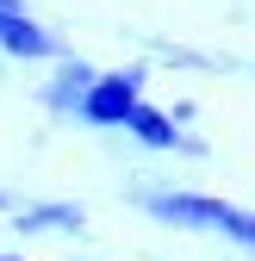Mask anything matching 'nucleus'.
Here are the masks:
<instances>
[{
  "label": "nucleus",
  "mask_w": 255,
  "mask_h": 261,
  "mask_svg": "<svg viewBox=\"0 0 255 261\" xmlns=\"http://www.w3.org/2000/svg\"><path fill=\"white\" fill-rule=\"evenodd\" d=\"M249 224H255V212H249Z\"/></svg>",
  "instance_id": "9d476101"
},
{
  "label": "nucleus",
  "mask_w": 255,
  "mask_h": 261,
  "mask_svg": "<svg viewBox=\"0 0 255 261\" xmlns=\"http://www.w3.org/2000/svg\"><path fill=\"white\" fill-rule=\"evenodd\" d=\"M19 230H81V205H31V212H19Z\"/></svg>",
  "instance_id": "423d86ee"
},
{
  "label": "nucleus",
  "mask_w": 255,
  "mask_h": 261,
  "mask_svg": "<svg viewBox=\"0 0 255 261\" xmlns=\"http://www.w3.org/2000/svg\"><path fill=\"white\" fill-rule=\"evenodd\" d=\"M0 212H7V193H0Z\"/></svg>",
  "instance_id": "6e6552de"
},
{
  "label": "nucleus",
  "mask_w": 255,
  "mask_h": 261,
  "mask_svg": "<svg viewBox=\"0 0 255 261\" xmlns=\"http://www.w3.org/2000/svg\"><path fill=\"white\" fill-rule=\"evenodd\" d=\"M7 7H19V0H0V13H7Z\"/></svg>",
  "instance_id": "0eeeda50"
},
{
  "label": "nucleus",
  "mask_w": 255,
  "mask_h": 261,
  "mask_svg": "<svg viewBox=\"0 0 255 261\" xmlns=\"http://www.w3.org/2000/svg\"><path fill=\"white\" fill-rule=\"evenodd\" d=\"M87 87H93V69H87V62H62V75H56V87H50V106H56V112H81Z\"/></svg>",
  "instance_id": "39448f33"
},
{
  "label": "nucleus",
  "mask_w": 255,
  "mask_h": 261,
  "mask_svg": "<svg viewBox=\"0 0 255 261\" xmlns=\"http://www.w3.org/2000/svg\"><path fill=\"white\" fill-rule=\"evenodd\" d=\"M143 106V69H118V75H93L87 100H81V124H131V112Z\"/></svg>",
  "instance_id": "f03ea898"
},
{
  "label": "nucleus",
  "mask_w": 255,
  "mask_h": 261,
  "mask_svg": "<svg viewBox=\"0 0 255 261\" xmlns=\"http://www.w3.org/2000/svg\"><path fill=\"white\" fill-rule=\"evenodd\" d=\"M162 224H187V230H218V237H237V243H255V224L249 212L237 205H218L206 199V193H156V199H143Z\"/></svg>",
  "instance_id": "f257e3e1"
},
{
  "label": "nucleus",
  "mask_w": 255,
  "mask_h": 261,
  "mask_svg": "<svg viewBox=\"0 0 255 261\" xmlns=\"http://www.w3.org/2000/svg\"><path fill=\"white\" fill-rule=\"evenodd\" d=\"M124 130H131L143 149H181V130H174V118H168V112H156L149 100L131 112V124H124Z\"/></svg>",
  "instance_id": "20e7f679"
},
{
  "label": "nucleus",
  "mask_w": 255,
  "mask_h": 261,
  "mask_svg": "<svg viewBox=\"0 0 255 261\" xmlns=\"http://www.w3.org/2000/svg\"><path fill=\"white\" fill-rule=\"evenodd\" d=\"M0 261H19V255H0Z\"/></svg>",
  "instance_id": "1a4fd4ad"
},
{
  "label": "nucleus",
  "mask_w": 255,
  "mask_h": 261,
  "mask_svg": "<svg viewBox=\"0 0 255 261\" xmlns=\"http://www.w3.org/2000/svg\"><path fill=\"white\" fill-rule=\"evenodd\" d=\"M0 50H7V56H25V62L62 56V44H56V38H50V31L31 19L25 7H7V13H0Z\"/></svg>",
  "instance_id": "7ed1b4c3"
}]
</instances>
